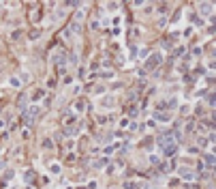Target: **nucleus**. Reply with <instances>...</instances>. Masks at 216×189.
<instances>
[{"label": "nucleus", "mask_w": 216, "mask_h": 189, "mask_svg": "<svg viewBox=\"0 0 216 189\" xmlns=\"http://www.w3.org/2000/svg\"><path fill=\"white\" fill-rule=\"evenodd\" d=\"M58 172H60V166L58 163H52V174H58Z\"/></svg>", "instance_id": "obj_6"}, {"label": "nucleus", "mask_w": 216, "mask_h": 189, "mask_svg": "<svg viewBox=\"0 0 216 189\" xmlns=\"http://www.w3.org/2000/svg\"><path fill=\"white\" fill-rule=\"evenodd\" d=\"M180 176L186 178V181H193L197 174H195V172H188V168H180Z\"/></svg>", "instance_id": "obj_1"}, {"label": "nucleus", "mask_w": 216, "mask_h": 189, "mask_svg": "<svg viewBox=\"0 0 216 189\" xmlns=\"http://www.w3.org/2000/svg\"><path fill=\"white\" fill-rule=\"evenodd\" d=\"M11 86H15V88L19 86V80H17V77H13V80H11Z\"/></svg>", "instance_id": "obj_7"}, {"label": "nucleus", "mask_w": 216, "mask_h": 189, "mask_svg": "<svg viewBox=\"0 0 216 189\" xmlns=\"http://www.w3.org/2000/svg\"><path fill=\"white\" fill-rule=\"evenodd\" d=\"M154 118H156L158 122H169V114H163V112H156Z\"/></svg>", "instance_id": "obj_2"}, {"label": "nucleus", "mask_w": 216, "mask_h": 189, "mask_svg": "<svg viewBox=\"0 0 216 189\" xmlns=\"http://www.w3.org/2000/svg\"><path fill=\"white\" fill-rule=\"evenodd\" d=\"M124 189H139V183L137 181H128V183H124Z\"/></svg>", "instance_id": "obj_4"}, {"label": "nucleus", "mask_w": 216, "mask_h": 189, "mask_svg": "<svg viewBox=\"0 0 216 189\" xmlns=\"http://www.w3.org/2000/svg\"><path fill=\"white\" fill-rule=\"evenodd\" d=\"M175 148H178V146H175V144H169V146H167V148H165V150H163V155H165V157H171V155H173V153H175Z\"/></svg>", "instance_id": "obj_3"}, {"label": "nucleus", "mask_w": 216, "mask_h": 189, "mask_svg": "<svg viewBox=\"0 0 216 189\" xmlns=\"http://www.w3.org/2000/svg\"><path fill=\"white\" fill-rule=\"evenodd\" d=\"M84 107H86L84 101H77V103H75V110H77V112H84Z\"/></svg>", "instance_id": "obj_5"}]
</instances>
